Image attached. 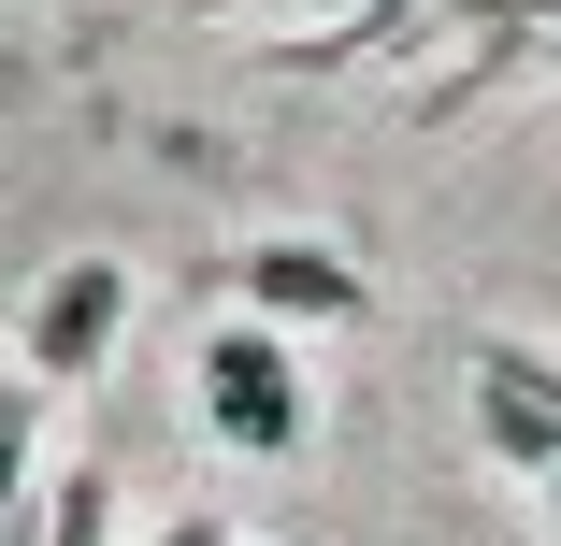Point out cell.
<instances>
[{
  "label": "cell",
  "mask_w": 561,
  "mask_h": 546,
  "mask_svg": "<svg viewBox=\"0 0 561 546\" xmlns=\"http://www.w3.org/2000/svg\"><path fill=\"white\" fill-rule=\"evenodd\" d=\"M216 417H231V431H260V446H274V431H288V360L260 346V332H231V346H216Z\"/></svg>",
  "instance_id": "cell-1"
},
{
  "label": "cell",
  "mask_w": 561,
  "mask_h": 546,
  "mask_svg": "<svg viewBox=\"0 0 561 546\" xmlns=\"http://www.w3.org/2000/svg\"><path fill=\"white\" fill-rule=\"evenodd\" d=\"M101 316H116V274H72V288L44 302V332H30V360H44V374H72V360L101 346Z\"/></svg>",
  "instance_id": "cell-2"
}]
</instances>
